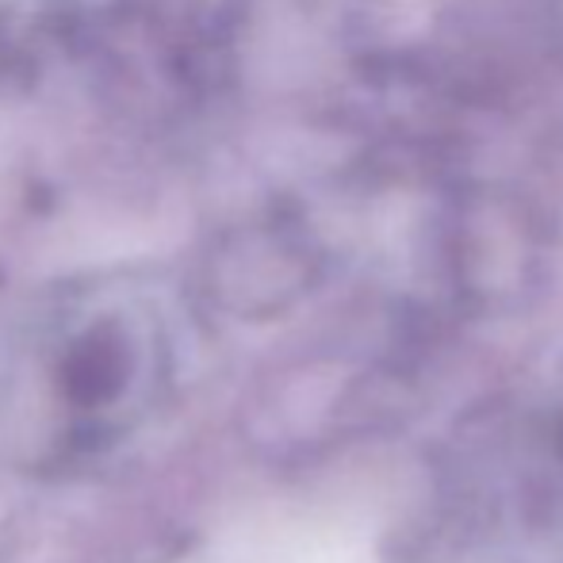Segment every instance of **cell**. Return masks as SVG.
Returning a JSON list of instances; mask_svg holds the SVG:
<instances>
[{
	"label": "cell",
	"instance_id": "obj_1",
	"mask_svg": "<svg viewBox=\"0 0 563 563\" xmlns=\"http://www.w3.org/2000/svg\"><path fill=\"white\" fill-rule=\"evenodd\" d=\"M126 372H131V353H126L123 334L112 327H100L69 349L66 364H62V391L77 407H100L123 391Z\"/></svg>",
	"mask_w": 563,
	"mask_h": 563
}]
</instances>
